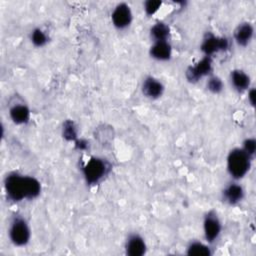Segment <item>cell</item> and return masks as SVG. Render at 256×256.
<instances>
[{"label":"cell","mask_w":256,"mask_h":256,"mask_svg":"<svg viewBox=\"0 0 256 256\" xmlns=\"http://www.w3.org/2000/svg\"><path fill=\"white\" fill-rule=\"evenodd\" d=\"M241 148L244 150V152L249 157L254 159L255 154H256V140H255V138L248 137V138L244 139V141L242 142Z\"/></svg>","instance_id":"7402d4cb"},{"label":"cell","mask_w":256,"mask_h":256,"mask_svg":"<svg viewBox=\"0 0 256 256\" xmlns=\"http://www.w3.org/2000/svg\"><path fill=\"white\" fill-rule=\"evenodd\" d=\"M29 39H30V42L32 43V45L37 47V48L44 47L49 41V37H48L47 32L44 31L40 27H36L33 30H31L30 35H29Z\"/></svg>","instance_id":"ac0fdd59"},{"label":"cell","mask_w":256,"mask_h":256,"mask_svg":"<svg viewBox=\"0 0 256 256\" xmlns=\"http://www.w3.org/2000/svg\"><path fill=\"white\" fill-rule=\"evenodd\" d=\"M172 45L169 41L153 42L149 48V55L156 61H168L172 57Z\"/></svg>","instance_id":"9a60e30c"},{"label":"cell","mask_w":256,"mask_h":256,"mask_svg":"<svg viewBox=\"0 0 256 256\" xmlns=\"http://www.w3.org/2000/svg\"><path fill=\"white\" fill-rule=\"evenodd\" d=\"M202 227L205 241L208 244H213L219 239L222 233V222L215 210L211 209L204 214Z\"/></svg>","instance_id":"8992f818"},{"label":"cell","mask_w":256,"mask_h":256,"mask_svg":"<svg viewBox=\"0 0 256 256\" xmlns=\"http://www.w3.org/2000/svg\"><path fill=\"white\" fill-rule=\"evenodd\" d=\"M133 21V13L130 6L121 2L118 3L111 12V22L113 26L118 30L127 29Z\"/></svg>","instance_id":"ba28073f"},{"label":"cell","mask_w":256,"mask_h":256,"mask_svg":"<svg viewBox=\"0 0 256 256\" xmlns=\"http://www.w3.org/2000/svg\"><path fill=\"white\" fill-rule=\"evenodd\" d=\"M254 37V26L248 22L244 21L237 25L233 32V39L235 43L240 47L248 46Z\"/></svg>","instance_id":"4fadbf2b"},{"label":"cell","mask_w":256,"mask_h":256,"mask_svg":"<svg viewBox=\"0 0 256 256\" xmlns=\"http://www.w3.org/2000/svg\"><path fill=\"white\" fill-rule=\"evenodd\" d=\"M124 249L128 256H143L147 251V244L139 233L133 232L127 236Z\"/></svg>","instance_id":"8fae6325"},{"label":"cell","mask_w":256,"mask_h":256,"mask_svg":"<svg viewBox=\"0 0 256 256\" xmlns=\"http://www.w3.org/2000/svg\"><path fill=\"white\" fill-rule=\"evenodd\" d=\"M221 197L223 202L230 206H235L241 203L245 197V190L243 186L235 180L229 182L222 190Z\"/></svg>","instance_id":"9c48e42d"},{"label":"cell","mask_w":256,"mask_h":256,"mask_svg":"<svg viewBox=\"0 0 256 256\" xmlns=\"http://www.w3.org/2000/svg\"><path fill=\"white\" fill-rule=\"evenodd\" d=\"M149 36L153 42L169 41L170 27L167 23L159 21L151 26L149 30Z\"/></svg>","instance_id":"2e32d148"},{"label":"cell","mask_w":256,"mask_h":256,"mask_svg":"<svg viewBox=\"0 0 256 256\" xmlns=\"http://www.w3.org/2000/svg\"><path fill=\"white\" fill-rule=\"evenodd\" d=\"M229 80L233 89L238 93L247 92V90L251 87V77L242 69L231 70Z\"/></svg>","instance_id":"5bb4252c"},{"label":"cell","mask_w":256,"mask_h":256,"mask_svg":"<svg viewBox=\"0 0 256 256\" xmlns=\"http://www.w3.org/2000/svg\"><path fill=\"white\" fill-rule=\"evenodd\" d=\"M213 71V58L203 56L194 65L189 66L185 71L186 79L191 83H197L204 77H208Z\"/></svg>","instance_id":"52a82bcc"},{"label":"cell","mask_w":256,"mask_h":256,"mask_svg":"<svg viewBox=\"0 0 256 256\" xmlns=\"http://www.w3.org/2000/svg\"><path fill=\"white\" fill-rule=\"evenodd\" d=\"M8 237L16 247L26 246L31 239V229L27 220L21 215H15L9 224Z\"/></svg>","instance_id":"277c9868"},{"label":"cell","mask_w":256,"mask_h":256,"mask_svg":"<svg viewBox=\"0 0 256 256\" xmlns=\"http://www.w3.org/2000/svg\"><path fill=\"white\" fill-rule=\"evenodd\" d=\"M162 1L160 0H147L143 3V10L144 13L151 17L153 15H155L162 7Z\"/></svg>","instance_id":"44dd1931"},{"label":"cell","mask_w":256,"mask_h":256,"mask_svg":"<svg viewBox=\"0 0 256 256\" xmlns=\"http://www.w3.org/2000/svg\"><path fill=\"white\" fill-rule=\"evenodd\" d=\"M75 147L79 150H86L87 147H88V142L84 139H77L75 142Z\"/></svg>","instance_id":"cb8c5ba5"},{"label":"cell","mask_w":256,"mask_h":256,"mask_svg":"<svg viewBox=\"0 0 256 256\" xmlns=\"http://www.w3.org/2000/svg\"><path fill=\"white\" fill-rule=\"evenodd\" d=\"M206 88L212 94H220L224 89V83L219 76L211 74L207 77Z\"/></svg>","instance_id":"ffe728a7"},{"label":"cell","mask_w":256,"mask_h":256,"mask_svg":"<svg viewBox=\"0 0 256 256\" xmlns=\"http://www.w3.org/2000/svg\"><path fill=\"white\" fill-rule=\"evenodd\" d=\"M9 118L16 125H26L31 118V111L24 102H14L9 106Z\"/></svg>","instance_id":"7c38bea8"},{"label":"cell","mask_w":256,"mask_h":256,"mask_svg":"<svg viewBox=\"0 0 256 256\" xmlns=\"http://www.w3.org/2000/svg\"><path fill=\"white\" fill-rule=\"evenodd\" d=\"M112 166L108 160L102 157L92 156L84 163L81 171L86 184L95 186L109 175Z\"/></svg>","instance_id":"7a4b0ae2"},{"label":"cell","mask_w":256,"mask_h":256,"mask_svg":"<svg viewBox=\"0 0 256 256\" xmlns=\"http://www.w3.org/2000/svg\"><path fill=\"white\" fill-rule=\"evenodd\" d=\"M7 199L12 202H22L36 199L41 193L40 181L31 175L16 171L7 173L3 181Z\"/></svg>","instance_id":"6da1fadb"},{"label":"cell","mask_w":256,"mask_h":256,"mask_svg":"<svg viewBox=\"0 0 256 256\" xmlns=\"http://www.w3.org/2000/svg\"><path fill=\"white\" fill-rule=\"evenodd\" d=\"M252 161L241 147L231 149L226 158V169L232 180L239 181L244 178L251 168Z\"/></svg>","instance_id":"3957f363"},{"label":"cell","mask_w":256,"mask_h":256,"mask_svg":"<svg viewBox=\"0 0 256 256\" xmlns=\"http://www.w3.org/2000/svg\"><path fill=\"white\" fill-rule=\"evenodd\" d=\"M230 48V40L225 36H218L207 32L200 44V50L204 56L212 57L220 52H225Z\"/></svg>","instance_id":"5b68a950"},{"label":"cell","mask_w":256,"mask_h":256,"mask_svg":"<svg viewBox=\"0 0 256 256\" xmlns=\"http://www.w3.org/2000/svg\"><path fill=\"white\" fill-rule=\"evenodd\" d=\"M186 254L190 256H210L212 255V248L207 242L192 240L186 246Z\"/></svg>","instance_id":"e0dca14e"},{"label":"cell","mask_w":256,"mask_h":256,"mask_svg":"<svg viewBox=\"0 0 256 256\" xmlns=\"http://www.w3.org/2000/svg\"><path fill=\"white\" fill-rule=\"evenodd\" d=\"M165 90V86L161 80L154 76H147L143 79L141 84L142 94L151 100L159 99Z\"/></svg>","instance_id":"30bf717a"},{"label":"cell","mask_w":256,"mask_h":256,"mask_svg":"<svg viewBox=\"0 0 256 256\" xmlns=\"http://www.w3.org/2000/svg\"><path fill=\"white\" fill-rule=\"evenodd\" d=\"M62 136L65 140L75 142L78 139V129L72 120H66L62 126Z\"/></svg>","instance_id":"d6986e66"},{"label":"cell","mask_w":256,"mask_h":256,"mask_svg":"<svg viewBox=\"0 0 256 256\" xmlns=\"http://www.w3.org/2000/svg\"><path fill=\"white\" fill-rule=\"evenodd\" d=\"M247 92H248V102L252 107H254L255 106V88L250 87L247 90Z\"/></svg>","instance_id":"603a6c76"}]
</instances>
